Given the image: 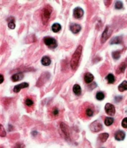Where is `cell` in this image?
<instances>
[{
  "mask_svg": "<svg viewBox=\"0 0 127 148\" xmlns=\"http://www.w3.org/2000/svg\"><path fill=\"white\" fill-rule=\"evenodd\" d=\"M82 51V47L81 45H79L72 56L71 62H70V66H71V69L73 71H75L77 68L78 66Z\"/></svg>",
  "mask_w": 127,
  "mask_h": 148,
  "instance_id": "cell-1",
  "label": "cell"
},
{
  "mask_svg": "<svg viewBox=\"0 0 127 148\" xmlns=\"http://www.w3.org/2000/svg\"><path fill=\"white\" fill-rule=\"evenodd\" d=\"M52 8H51V6L48 5L46 6L43 9L41 13V17L43 24L46 25L47 24L49 19L50 18L51 14L52 13Z\"/></svg>",
  "mask_w": 127,
  "mask_h": 148,
  "instance_id": "cell-2",
  "label": "cell"
},
{
  "mask_svg": "<svg viewBox=\"0 0 127 148\" xmlns=\"http://www.w3.org/2000/svg\"><path fill=\"white\" fill-rule=\"evenodd\" d=\"M43 41L47 46L50 49H55L58 46L57 42L54 38L46 37L43 39Z\"/></svg>",
  "mask_w": 127,
  "mask_h": 148,
  "instance_id": "cell-3",
  "label": "cell"
},
{
  "mask_svg": "<svg viewBox=\"0 0 127 148\" xmlns=\"http://www.w3.org/2000/svg\"><path fill=\"white\" fill-rule=\"evenodd\" d=\"M102 126L100 121L96 120L90 124V129L93 133H97L102 130Z\"/></svg>",
  "mask_w": 127,
  "mask_h": 148,
  "instance_id": "cell-4",
  "label": "cell"
},
{
  "mask_svg": "<svg viewBox=\"0 0 127 148\" xmlns=\"http://www.w3.org/2000/svg\"><path fill=\"white\" fill-rule=\"evenodd\" d=\"M112 32V29L109 27L107 26L105 30H104V31L103 32V34H102L101 38V43H104V42L107 41V40L109 38L110 36H111Z\"/></svg>",
  "mask_w": 127,
  "mask_h": 148,
  "instance_id": "cell-5",
  "label": "cell"
},
{
  "mask_svg": "<svg viewBox=\"0 0 127 148\" xmlns=\"http://www.w3.org/2000/svg\"><path fill=\"white\" fill-rule=\"evenodd\" d=\"M105 111L109 116H114L116 112V109H115V107L113 105L110 103H108L105 105Z\"/></svg>",
  "mask_w": 127,
  "mask_h": 148,
  "instance_id": "cell-6",
  "label": "cell"
},
{
  "mask_svg": "<svg viewBox=\"0 0 127 148\" xmlns=\"http://www.w3.org/2000/svg\"><path fill=\"white\" fill-rule=\"evenodd\" d=\"M84 12L82 8L79 7L76 8L73 11V16L76 19H80L81 18L83 15Z\"/></svg>",
  "mask_w": 127,
  "mask_h": 148,
  "instance_id": "cell-7",
  "label": "cell"
},
{
  "mask_svg": "<svg viewBox=\"0 0 127 148\" xmlns=\"http://www.w3.org/2000/svg\"><path fill=\"white\" fill-rule=\"evenodd\" d=\"M70 30L73 34H77L81 31V25L76 23H72L70 25Z\"/></svg>",
  "mask_w": 127,
  "mask_h": 148,
  "instance_id": "cell-8",
  "label": "cell"
},
{
  "mask_svg": "<svg viewBox=\"0 0 127 148\" xmlns=\"http://www.w3.org/2000/svg\"><path fill=\"white\" fill-rule=\"evenodd\" d=\"M28 86H29V84L28 83H26V82H24V83H20L15 86L13 89V91L15 93H18L22 89L27 88Z\"/></svg>",
  "mask_w": 127,
  "mask_h": 148,
  "instance_id": "cell-9",
  "label": "cell"
},
{
  "mask_svg": "<svg viewBox=\"0 0 127 148\" xmlns=\"http://www.w3.org/2000/svg\"><path fill=\"white\" fill-rule=\"evenodd\" d=\"M125 137V134L123 131L119 130L117 131V132L115 133L114 138L117 141H123L124 140V138Z\"/></svg>",
  "mask_w": 127,
  "mask_h": 148,
  "instance_id": "cell-10",
  "label": "cell"
},
{
  "mask_svg": "<svg viewBox=\"0 0 127 148\" xmlns=\"http://www.w3.org/2000/svg\"><path fill=\"white\" fill-rule=\"evenodd\" d=\"M60 128L62 129V130L63 131V133H64L65 135L66 136V138L67 139H69L70 138V133H69V128L67 125H66L65 123H60Z\"/></svg>",
  "mask_w": 127,
  "mask_h": 148,
  "instance_id": "cell-11",
  "label": "cell"
},
{
  "mask_svg": "<svg viewBox=\"0 0 127 148\" xmlns=\"http://www.w3.org/2000/svg\"><path fill=\"white\" fill-rule=\"evenodd\" d=\"M24 78V74L22 72H19V73L14 74L12 75V76L11 77V79L13 82H18L19 81H21Z\"/></svg>",
  "mask_w": 127,
  "mask_h": 148,
  "instance_id": "cell-12",
  "label": "cell"
},
{
  "mask_svg": "<svg viewBox=\"0 0 127 148\" xmlns=\"http://www.w3.org/2000/svg\"><path fill=\"white\" fill-rule=\"evenodd\" d=\"M93 79H94V76L91 73L87 72V73L84 74V81L86 82V83L87 84L90 83L91 82H92Z\"/></svg>",
  "mask_w": 127,
  "mask_h": 148,
  "instance_id": "cell-13",
  "label": "cell"
},
{
  "mask_svg": "<svg viewBox=\"0 0 127 148\" xmlns=\"http://www.w3.org/2000/svg\"><path fill=\"white\" fill-rule=\"evenodd\" d=\"M94 114V107L93 106H88L85 109V115L88 117H91Z\"/></svg>",
  "mask_w": 127,
  "mask_h": 148,
  "instance_id": "cell-14",
  "label": "cell"
},
{
  "mask_svg": "<svg viewBox=\"0 0 127 148\" xmlns=\"http://www.w3.org/2000/svg\"><path fill=\"white\" fill-rule=\"evenodd\" d=\"M41 64L44 65V66H48V65H50L51 61L50 58L48 57V56H44V57L41 58Z\"/></svg>",
  "mask_w": 127,
  "mask_h": 148,
  "instance_id": "cell-15",
  "label": "cell"
},
{
  "mask_svg": "<svg viewBox=\"0 0 127 148\" xmlns=\"http://www.w3.org/2000/svg\"><path fill=\"white\" fill-rule=\"evenodd\" d=\"M72 90L74 94L77 95H79L81 94V88L79 84H74L72 88Z\"/></svg>",
  "mask_w": 127,
  "mask_h": 148,
  "instance_id": "cell-16",
  "label": "cell"
},
{
  "mask_svg": "<svg viewBox=\"0 0 127 148\" xmlns=\"http://www.w3.org/2000/svg\"><path fill=\"white\" fill-rule=\"evenodd\" d=\"M119 90L121 92H123L125 90H127V81H124L120 84L118 87Z\"/></svg>",
  "mask_w": 127,
  "mask_h": 148,
  "instance_id": "cell-17",
  "label": "cell"
},
{
  "mask_svg": "<svg viewBox=\"0 0 127 148\" xmlns=\"http://www.w3.org/2000/svg\"><path fill=\"white\" fill-rule=\"evenodd\" d=\"M52 30L54 32H58L60 31L61 30V25L59 24V23H54V24L52 25Z\"/></svg>",
  "mask_w": 127,
  "mask_h": 148,
  "instance_id": "cell-18",
  "label": "cell"
},
{
  "mask_svg": "<svg viewBox=\"0 0 127 148\" xmlns=\"http://www.w3.org/2000/svg\"><path fill=\"white\" fill-rule=\"evenodd\" d=\"M8 21L9 22L8 23V27L10 28V29H14L16 27V24L15 23V19L13 18H9L8 19Z\"/></svg>",
  "mask_w": 127,
  "mask_h": 148,
  "instance_id": "cell-19",
  "label": "cell"
},
{
  "mask_svg": "<svg viewBox=\"0 0 127 148\" xmlns=\"http://www.w3.org/2000/svg\"><path fill=\"white\" fill-rule=\"evenodd\" d=\"M108 137H109V134L108 133H102L99 135V140L102 142H105L107 141Z\"/></svg>",
  "mask_w": 127,
  "mask_h": 148,
  "instance_id": "cell-20",
  "label": "cell"
},
{
  "mask_svg": "<svg viewBox=\"0 0 127 148\" xmlns=\"http://www.w3.org/2000/svg\"><path fill=\"white\" fill-rule=\"evenodd\" d=\"M126 67V64L125 62L122 63L120 65V66L118 68V69H117V73H123L124 72L125 69V68Z\"/></svg>",
  "mask_w": 127,
  "mask_h": 148,
  "instance_id": "cell-21",
  "label": "cell"
},
{
  "mask_svg": "<svg viewBox=\"0 0 127 148\" xmlns=\"http://www.w3.org/2000/svg\"><path fill=\"white\" fill-rule=\"evenodd\" d=\"M113 121H114L113 118H112V117H108L105 118L104 123H105V125L107 126H111L113 123Z\"/></svg>",
  "mask_w": 127,
  "mask_h": 148,
  "instance_id": "cell-22",
  "label": "cell"
},
{
  "mask_svg": "<svg viewBox=\"0 0 127 148\" xmlns=\"http://www.w3.org/2000/svg\"><path fill=\"white\" fill-rule=\"evenodd\" d=\"M106 79H107V80L108 81V83H109V84L113 83L115 81L114 75L112 74H108L107 77H106Z\"/></svg>",
  "mask_w": 127,
  "mask_h": 148,
  "instance_id": "cell-23",
  "label": "cell"
},
{
  "mask_svg": "<svg viewBox=\"0 0 127 148\" xmlns=\"http://www.w3.org/2000/svg\"><path fill=\"white\" fill-rule=\"evenodd\" d=\"M105 98V95L101 91H99V92H97V93L96 94V98L99 101H102Z\"/></svg>",
  "mask_w": 127,
  "mask_h": 148,
  "instance_id": "cell-24",
  "label": "cell"
},
{
  "mask_svg": "<svg viewBox=\"0 0 127 148\" xmlns=\"http://www.w3.org/2000/svg\"><path fill=\"white\" fill-rule=\"evenodd\" d=\"M112 56L114 59L115 60L119 59L120 57V51H113V52L112 53Z\"/></svg>",
  "mask_w": 127,
  "mask_h": 148,
  "instance_id": "cell-25",
  "label": "cell"
},
{
  "mask_svg": "<svg viewBox=\"0 0 127 148\" xmlns=\"http://www.w3.org/2000/svg\"><path fill=\"white\" fill-rule=\"evenodd\" d=\"M59 109L55 107V108H54L52 110L51 115H52V116H53L54 117H56L59 115Z\"/></svg>",
  "mask_w": 127,
  "mask_h": 148,
  "instance_id": "cell-26",
  "label": "cell"
},
{
  "mask_svg": "<svg viewBox=\"0 0 127 148\" xmlns=\"http://www.w3.org/2000/svg\"><path fill=\"white\" fill-rule=\"evenodd\" d=\"M121 43V39L120 37H114L113 39L110 43L111 44H114V43Z\"/></svg>",
  "mask_w": 127,
  "mask_h": 148,
  "instance_id": "cell-27",
  "label": "cell"
},
{
  "mask_svg": "<svg viewBox=\"0 0 127 148\" xmlns=\"http://www.w3.org/2000/svg\"><path fill=\"white\" fill-rule=\"evenodd\" d=\"M123 2L118 1L116 2V4H115V8L117 9H120L121 8H123Z\"/></svg>",
  "mask_w": 127,
  "mask_h": 148,
  "instance_id": "cell-28",
  "label": "cell"
},
{
  "mask_svg": "<svg viewBox=\"0 0 127 148\" xmlns=\"http://www.w3.org/2000/svg\"><path fill=\"white\" fill-rule=\"evenodd\" d=\"M25 103L27 106L28 107H31L34 104V101L31 100L30 99V98H27V99L25 100Z\"/></svg>",
  "mask_w": 127,
  "mask_h": 148,
  "instance_id": "cell-29",
  "label": "cell"
},
{
  "mask_svg": "<svg viewBox=\"0 0 127 148\" xmlns=\"http://www.w3.org/2000/svg\"><path fill=\"white\" fill-rule=\"evenodd\" d=\"M0 129H1V137H5L6 135V131H5V130L4 127H3V126L2 125V124L0 125Z\"/></svg>",
  "mask_w": 127,
  "mask_h": 148,
  "instance_id": "cell-30",
  "label": "cell"
},
{
  "mask_svg": "<svg viewBox=\"0 0 127 148\" xmlns=\"http://www.w3.org/2000/svg\"><path fill=\"white\" fill-rule=\"evenodd\" d=\"M121 125L123 126V127L127 128V117H125V118H124L123 120L121 123Z\"/></svg>",
  "mask_w": 127,
  "mask_h": 148,
  "instance_id": "cell-31",
  "label": "cell"
},
{
  "mask_svg": "<svg viewBox=\"0 0 127 148\" xmlns=\"http://www.w3.org/2000/svg\"><path fill=\"white\" fill-rule=\"evenodd\" d=\"M13 148H24V145L21 143H17Z\"/></svg>",
  "mask_w": 127,
  "mask_h": 148,
  "instance_id": "cell-32",
  "label": "cell"
},
{
  "mask_svg": "<svg viewBox=\"0 0 127 148\" xmlns=\"http://www.w3.org/2000/svg\"><path fill=\"white\" fill-rule=\"evenodd\" d=\"M0 77H1V81H0V83H2V82H4V76L2 74L0 75Z\"/></svg>",
  "mask_w": 127,
  "mask_h": 148,
  "instance_id": "cell-33",
  "label": "cell"
},
{
  "mask_svg": "<svg viewBox=\"0 0 127 148\" xmlns=\"http://www.w3.org/2000/svg\"><path fill=\"white\" fill-rule=\"evenodd\" d=\"M101 148H105V147H101Z\"/></svg>",
  "mask_w": 127,
  "mask_h": 148,
  "instance_id": "cell-34",
  "label": "cell"
}]
</instances>
